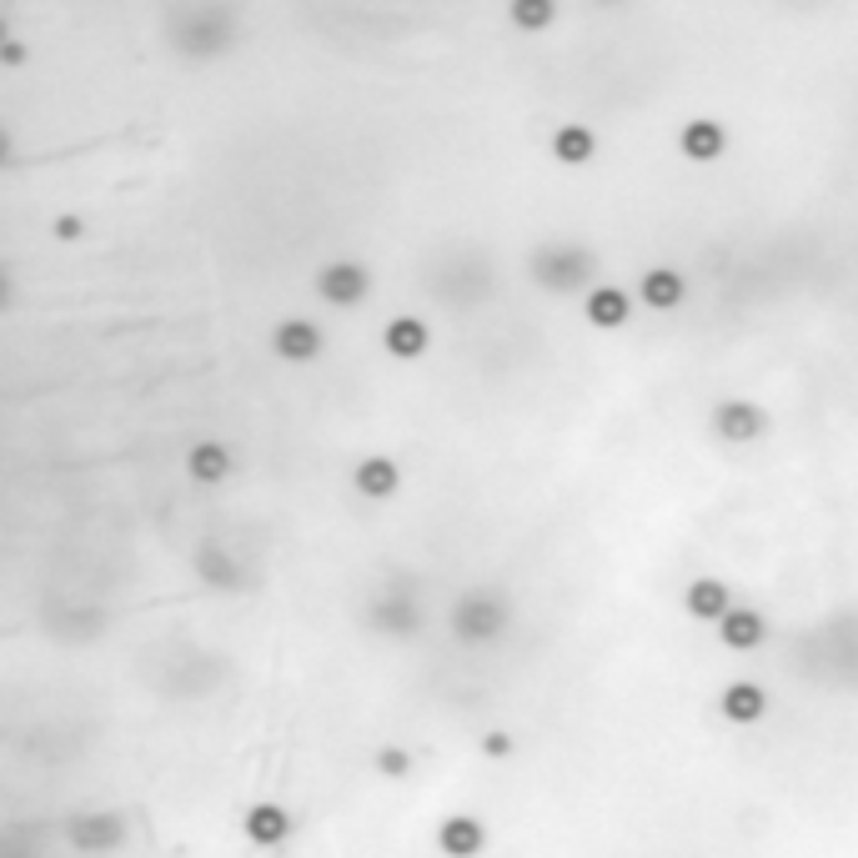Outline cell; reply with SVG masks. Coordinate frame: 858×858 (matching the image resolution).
Wrapping results in <instances>:
<instances>
[{"mask_svg":"<svg viewBox=\"0 0 858 858\" xmlns=\"http://www.w3.org/2000/svg\"><path fill=\"white\" fill-rule=\"evenodd\" d=\"M527 272L543 292L567 296V292H593V276H598V257L587 247H573V241H543V247L527 257Z\"/></svg>","mask_w":858,"mask_h":858,"instance_id":"7a4b0ae2","label":"cell"},{"mask_svg":"<svg viewBox=\"0 0 858 858\" xmlns=\"http://www.w3.org/2000/svg\"><path fill=\"white\" fill-rule=\"evenodd\" d=\"M381 347L397 362H417L427 347H432V332H427L422 316H391L387 332H381Z\"/></svg>","mask_w":858,"mask_h":858,"instance_id":"ac0fdd59","label":"cell"},{"mask_svg":"<svg viewBox=\"0 0 858 858\" xmlns=\"http://www.w3.org/2000/svg\"><path fill=\"white\" fill-rule=\"evenodd\" d=\"M718 713L729 718L733 729H753V723H763V713H768V693H763V683H753V678H739V683H729L718 693Z\"/></svg>","mask_w":858,"mask_h":858,"instance_id":"30bf717a","label":"cell"},{"mask_svg":"<svg viewBox=\"0 0 858 858\" xmlns=\"http://www.w3.org/2000/svg\"><path fill=\"white\" fill-rule=\"evenodd\" d=\"M708 427H713L718 442L729 447H753L768 437L773 417L763 412L758 402H749V397H723V402H713V412H708Z\"/></svg>","mask_w":858,"mask_h":858,"instance_id":"277c9868","label":"cell"},{"mask_svg":"<svg viewBox=\"0 0 858 858\" xmlns=\"http://www.w3.org/2000/svg\"><path fill=\"white\" fill-rule=\"evenodd\" d=\"M422 622H427L422 603H417V593L412 587H402V583L381 587L377 598L362 608V628L377 632V638H417Z\"/></svg>","mask_w":858,"mask_h":858,"instance_id":"3957f363","label":"cell"},{"mask_svg":"<svg viewBox=\"0 0 858 858\" xmlns=\"http://www.w3.org/2000/svg\"><path fill=\"white\" fill-rule=\"evenodd\" d=\"M553 156L563 166H587L593 156H598V136L587 126H577V121H567V126L553 130Z\"/></svg>","mask_w":858,"mask_h":858,"instance_id":"ffe728a7","label":"cell"},{"mask_svg":"<svg viewBox=\"0 0 858 858\" xmlns=\"http://www.w3.org/2000/svg\"><path fill=\"white\" fill-rule=\"evenodd\" d=\"M241 834L257 848H282L286 838H292V814H286L282 804H251L247 814H241Z\"/></svg>","mask_w":858,"mask_h":858,"instance_id":"7c38bea8","label":"cell"},{"mask_svg":"<svg viewBox=\"0 0 858 858\" xmlns=\"http://www.w3.org/2000/svg\"><path fill=\"white\" fill-rule=\"evenodd\" d=\"M65 838H71L76 854H116V848L126 844V818L121 814H81V818H71Z\"/></svg>","mask_w":858,"mask_h":858,"instance_id":"52a82bcc","label":"cell"},{"mask_svg":"<svg viewBox=\"0 0 858 858\" xmlns=\"http://www.w3.org/2000/svg\"><path fill=\"white\" fill-rule=\"evenodd\" d=\"M25 61V45L21 41H6V65H21Z\"/></svg>","mask_w":858,"mask_h":858,"instance_id":"d4e9b609","label":"cell"},{"mask_svg":"<svg viewBox=\"0 0 858 858\" xmlns=\"http://www.w3.org/2000/svg\"><path fill=\"white\" fill-rule=\"evenodd\" d=\"M352 488H357L362 498H372V502H387V498L402 492V468H397L391 457L372 452V457H362L357 468H352Z\"/></svg>","mask_w":858,"mask_h":858,"instance_id":"8fae6325","label":"cell"},{"mask_svg":"<svg viewBox=\"0 0 858 858\" xmlns=\"http://www.w3.org/2000/svg\"><path fill=\"white\" fill-rule=\"evenodd\" d=\"M55 237H61V241H76L81 237V221L76 217H61V221H55Z\"/></svg>","mask_w":858,"mask_h":858,"instance_id":"cb8c5ba5","label":"cell"},{"mask_svg":"<svg viewBox=\"0 0 858 858\" xmlns=\"http://www.w3.org/2000/svg\"><path fill=\"white\" fill-rule=\"evenodd\" d=\"M437 848H442L447 858H478L482 848H488V824L472 814H452L437 824Z\"/></svg>","mask_w":858,"mask_h":858,"instance_id":"4fadbf2b","label":"cell"},{"mask_svg":"<svg viewBox=\"0 0 858 858\" xmlns=\"http://www.w3.org/2000/svg\"><path fill=\"white\" fill-rule=\"evenodd\" d=\"M603 6H622V0H603Z\"/></svg>","mask_w":858,"mask_h":858,"instance_id":"484cf974","label":"cell"},{"mask_svg":"<svg viewBox=\"0 0 858 858\" xmlns=\"http://www.w3.org/2000/svg\"><path fill=\"white\" fill-rule=\"evenodd\" d=\"M718 642L729 652H753L768 642V618H763L758 608H749V603H739V608L729 613V618L718 622Z\"/></svg>","mask_w":858,"mask_h":858,"instance_id":"5bb4252c","label":"cell"},{"mask_svg":"<svg viewBox=\"0 0 858 858\" xmlns=\"http://www.w3.org/2000/svg\"><path fill=\"white\" fill-rule=\"evenodd\" d=\"M638 296H642V306H652V312H673V306H683L688 282H683V272H673V266H652V272H642Z\"/></svg>","mask_w":858,"mask_h":858,"instance_id":"d6986e66","label":"cell"},{"mask_svg":"<svg viewBox=\"0 0 858 858\" xmlns=\"http://www.w3.org/2000/svg\"><path fill=\"white\" fill-rule=\"evenodd\" d=\"M512 618H517L512 598L492 583L462 587L457 603L447 608V628H452V638L462 642V648H492V642H502L508 638V628H512Z\"/></svg>","mask_w":858,"mask_h":858,"instance_id":"6da1fadb","label":"cell"},{"mask_svg":"<svg viewBox=\"0 0 858 858\" xmlns=\"http://www.w3.org/2000/svg\"><path fill=\"white\" fill-rule=\"evenodd\" d=\"M377 773H387V778H407V773H412V753L407 749H377Z\"/></svg>","mask_w":858,"mask_h":858,"instance_id":"7402d4cb","label":"cell"},{"mask_svg":"<svg viewBox=\"0 0 858 858\" xmlns=\"http://www.w3.org/2000/svg\"><path fill=\"white\" fill-rule=\"evenodd\" d=\"M678 151H683L688 161L708 166V161H718V156L729 151V130H723V121L698 116V121H688V126L678 130Z\"/></svg>","mask_w":858,"mask_h":858,"instance_id":"e0dca14e","label":"cell"},{"mask_svg":"<svg viewBox=\"0 0 858 858\" xmlns=\"http://www.w3.org/2000/svg\"><path fill=\"white\" fill-rule=\"evenodd\" d=\"M231 468H237V457H231V447L217 442V437L191 442V452H186V472H191V482H201V488H221V482L231 478Z\"/></svg>","mask_w":858,"mask_h":858,"instance_id":"9a60e30c","label":"cell"},{"mask_svg":"<svg viewBox=\"0 0 858 858\" xmlns=\"http://www.w3.org/2000/svg\"><path fill=\"white\" fill-rule=\"evenodd\" d=\"M508 15L517 31H547L557 21V0H508Z\"/></svg>","mask_w":858,"mask_h":858,"instance_id":"44dd1931","label":"cell"},{"mask_svg":"<svg viewBox=\"0 0 858 858\" xmlns=\"http://www.w3.org/2000/svg\"><path fill=\"white\" fill-rule=\"evenodd\" d=\"M583 312L598 332H618V326H628V316H632V296L622 292V286H613V282H598L583 296Z\"/></svg>","mask_w":858,"mask_h":858,"instance_id":"2e32d148","label":"cell"},{"mask_svg":"<svg viewBox=\"0 0 858 858\" xmlns=\"http://www.w3.org/2000/svg\"><path fill=\"white\" fill-rule=\"evenodd\" d=\"M322 347H326L322 326L306 322V316H286V322L272 326V352L282 362H292V367H306V362H316V357H322Z\"/></svg>","mask_w":858,"mask_h":858,"instance_id":"8992f818","label":"cell"},{"mask_svg":"<svg viewBox=\"0 0 858 858\" xmlns=\"http://www.w3.org/2000/svg\"><path fill=\"white\" fill-rule=\"evenodd\" d=\"M191 573L201 577L207 587H217V593H241V587H247V567H241L237 557H231L227 547H217V543H201V547H196Z\"/></svg>","mask_w":858,"mask_h":858,"instance_id":"9c48e42d","label":"cell"},{"mask_svg":"<svg viewBox=\"0 0 858 858\" xmlns=\"http://www.w3.org/2000/svg\"><path fill=\"white\" fill-rule=\"evenodd\" d=\"M482 753H488V758H508V753H512V733H502V729L482 733Z\"/></svg>","mask_w":858,"mask_h":858,"instance_id":"603a6c76","label":"cell"},{"mask_svg":"<svg viewBox=\"0 0 858 858\" xmlns=\"http://www.w3.org/2000/svg\"><path fill=\"white\" fill-rule=\"evenodd\" d=\"M367 292H372V272L362 261H326L316 272V296L326 306H357L367 302Z\"/></svg>","mask_w":858,"mask_h":858,"instance_id":"5b68a950","label":"cell"},{"mask_svg":"<svg viewBox=\"0 0 858 858\" xmlns=\"http://www.w3.org/2000/svg\"><path fill=\"white\" fill-rule=\"evenodd\" d=\"M733 608H739V603H733V587L723 583V577H693V583L683 587V613L698 622H713L718 628Z\"/></svg>","mask_w":858,"mask_h":858,"instance_id":"ba28073f","label":"cell"}]
</instances>
